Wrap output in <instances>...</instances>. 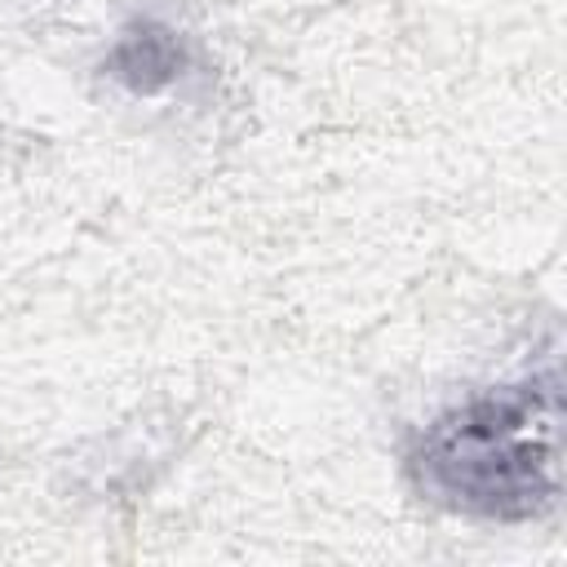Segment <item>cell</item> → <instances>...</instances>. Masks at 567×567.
Returning a JSON list of instances; mask_svg holds the SVG:
<instances>
[{
	"instance_id": "obj_1",
	"label": "cell",
	"mask_w": 567,
	"mask_h": 567,
	"mask_svg": "<svg viewBox=\"0 0 567 567\" xmlns=\"http://www.w3.org/2000/svg\"><path fill=\"white\" fill-rule=\"evenodd\" d=\"M416 483L465 514L532 518L558 492V381H523L439 416L416 452Z\"/></svg>"
}]
</instances>
